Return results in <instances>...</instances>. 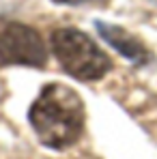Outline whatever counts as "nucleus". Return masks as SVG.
<instances>
[{
    "instance_id": "3",
    "label": "nucleus",
    "mask_w": 157,
    "mask_h": 159,
    "mask_svg": "<svg viewBox=\"0 0 157 159\" xmlns=\"http://www.w3.org/2000/svg\"><path fill=\"white\" fill-rule=\"evenodd\" d=\"M48 58L41 34L24 24H7L0 30V62L43 67Z\"/></svg>"
},
{
    "instance_id": "1",
    "label": "nucleus",
    "mask_w": 157,
    "mask_h": 159,
    "mask_svg": "<svg viewBox=\"0 0 157 159\" xmlns=\"http://www.w3.org/2000/svg\"><path fill=\"white\" fill-rule=\"evenodd\" d=\"M30 123L39 140L50 148H67L84 129V103L65 84H50L30 107Z\"/></svg>"
},
{
    "instance_id": "4",
    "label": "nucleus",
    "mask_w": 157,
    "mask_h": 159,
    "mask_svg": "<svg viewBox=\"0 0 157 159\" xmlns=\"http://www.w3.org/2000/svg\"><path fill=\"white\" fill-rule=\"evenodd\" d=\"M97 30H99V34L105 39V43H110L114 50H118L125 58H129L131 62L146 65L151 60V52L144 48V43H140L125 28L108 24V22H97Z\"/></svg>"
},
{
    "instance_id": "2",
    "label": "nucleus",
    "mask_w": 157,
    "mask_h": 159,
    "mask_svg": "<svg viewBox=\"0 0 157 159\" xmlns=\"http://www.w3.org/2000/svg\"><path fill=\"white\" fill-rule=\"evenodd\" d=\"M52 50L62 69L78 80L93 82L110 71V60L84 32L76 28H58L52 34Z\"/></svg>"
},
{
    "instance_id": "5",
    "label": "nucleus",
    "mask_w": 157,
    "mask_h": 159,
    "mask_svg": "<svg viewBox=\"0 0 157 159\" xmlns=\"http://www.w3.org/2000/svg\"><path fill=\"white\" fill-rule=\"evenodd\" d=\"M60 4H88V2H97V0H54Z\"/></svg>"
}]
</instances>
